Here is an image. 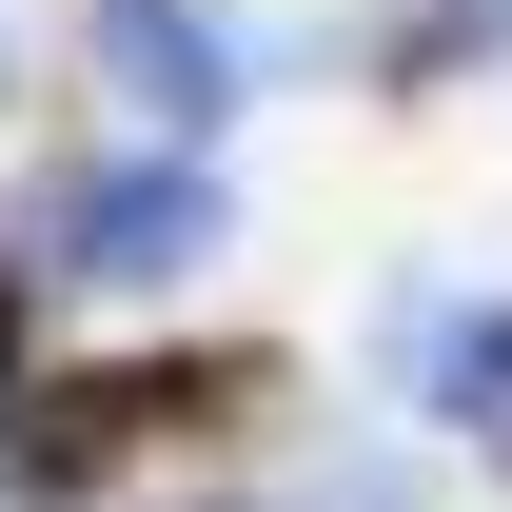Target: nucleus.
<instances>
[{
    "label": "nucleus",
    "mask_w": 512,
    "mask_h": 512,
    "mask_svg": "<svg viewBox=\"0 0 512 512\" xmlns=\"http://www.w3.org/2000/svg\"><path fill=\"white\" fill-rule=\"evenodd\" d=\"M217 256H237V178L197 138H99V158H60L20 197V276L40 296H197Z\"/></svg>",
    "instance_id": "nucleus-1"
},
{
    "label": "nucleus",
    "mask_w": 512,
    "mask_h": 512,
    "mask_svg": "<svg viewBox=\"0 0 512 512\" xmlns=\"http://www.w3.org/2000/svg\"><path fill=\"white\" fill-rule=\"evenodd\" d=\"M79 60H99L119 138H197V158L276 99V40H256L237 0H79Z\"/></svg>",
    "instance_id": "nucleus-2"
},
{
    "label": "nucleus",
    "mask_w": 512,
    "mask_h": 512,
    "mask_svg": "<svg viewBox=\"0 0 512 512\" xmlns=\"http://www.w3.org/2000/svg\"><path fill=\"white\" fill-rule=\"evenodd\" d=\"M414 394H434V434H512V296L414 316Z\"/></svg>",
    "instance_id": "nucleus-3"
},
{
    "label": "nucleus",
    "mask_w": 512,
    "mask_h": 512,
    "mask_svg": "<svg viewBox=\"0 0 512 512\" xmlns=\"http://www.w3.org/2000/svg\"><path fill=\"white\" fill-rule=\"evenodd\" d=\"M40 394V276H20V237H0V414Z\"/></svg>",
    "instance_id": "nucleus-4"
},
{
    "label": "nucleus",
    "mask_w": 512,
    "mask_h": 512,
    "mask_svg": "<svg viewBox=\"0 0 512 512\" xmlns=\"http://www.w3.org/2000/svg\"><path fill=\"white\" fill-rule=\"evenodd\" d=\"M0 99H20V20H0Z\"/></svg>",
    "instance_id": "nucleus-5"
}]
</instances>
